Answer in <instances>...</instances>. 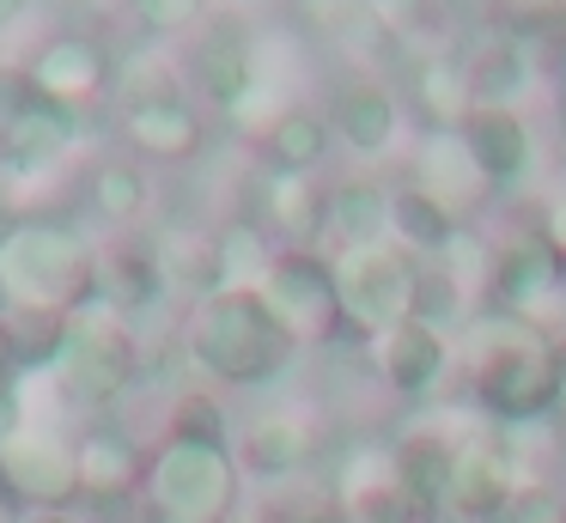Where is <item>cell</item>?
Wrapping results in <instances>:
<instances>
[{"label":"cell","mask_w":566,"mask_h":523,"mask_svg":"<svg viewBox=\"0 0 566 523\" xmlns=\"http://www.w3.org/2000/svg\"><path fill=\"white\" fill-rule=\"evenodd\" d=\"M184 353L232 389H262L298 359V341L256 286H213L184 323Z\"/></svg>","instance_id":"6da1fadb"},{"label":"cell","mask_w":566,"mask_h":523,"mask_svg":"<svg viewBox=\"0 0 566 523\" xmlns=\"http://www.w3.org/2000/svg\"><path fill=\"white\" fill-rule=\"evenodd\" d=\"M98 255L67 219H13L0 231V304L62 323L92 299Z\"/></svg>","instance_id":"7a4b0ae2"},{"label":"cell","mask_w":566,"mask_h":523,"mask_svg":"<svg viewBox=\"0 0 566 523\" xmlns=\"http://www.w3.org/2000/svg\"><path fill=\"white\" fill-rule=\"evenodd\" d=\"M147 499L159 523H226L238 499V457L226 438H165L147 462Z\"/></svg>","instance_id":"3957f363"},{"label":"cell","mask_w":566,"mask_h":523,"mask_svg":"<svg viewBox=\"0 0 566 523\" xmlns=\"http://www.w3.org/2000/svg\"><path fill=\"white\" fill-rule=\"evenodd\" d=\"M135 328L116 304L86 299L80 311L62 316V335H55L50 372L67 384V396L80 401H116L135 384Z\"/></svg>","instance_id":"277c9868"},{"label":"cell","mask_w":566,"mask_h":523,"mask_svg":"<svg viewBox=\"0 0 566 523\" xmlns=\"http://www.w3.org/2000/svg\"><path fill=\"white\" fill-rule=\"evenodd\" d=\"M469 389H475L481 414L500 426H536L560 408V384L548 372V341L524 335V328H500V335L481 341Z\"/></svg>","instance_id":"5b68a950"},{"label":"cell","mask_w":566,"mask_h":523,"mask_svg":"<svg viewBox=\"0 0 566 523\" xmlns=\"http://www.w3.org/2000/svg\"><path fill=\"white\" fill-rule=\"evenodd\" d=\"M335 262V299H342V323L366 328L371 341L384 328L415 316V255L396 243H366V250H342Z\"/></svg>","instance_id":"8992f818"},{"label":"cell","mask_w":566,"mask_h":523,"mask_svg":"<svg viewBox=\"0 0 566 523\" xmlns=\"http://www.w3.org/2000/svg\"><path fill=\"white\" fill-rule=\"evenodd\" d=\"M488 304L500 323L512 328H548L554 316L566 311V268L560 255L548 250L542 238H524V243H505L488 268Z\"/></svg>","instance_id":"52a82bcc"},{"label":"cell","mask_w":566,"mask_h":523,"mask_svg":"<svg viewBox=\"0 0 566 523\" xmlns=\"http://www.w3.org/2000/svg\"><path fill=\"white\" fill-rule=\"evenodd\" d=\"M262 299L269 311L286 323V335L298 347L311 341H329L342 328V299H335V262L323 250H281L262 280Z\"/></svg>","instance_id":"ba28073f"},{"label":"cell","mask_w":566,"mask_h":523,"mask_svg":"<svg viewBox=\"0 0 566 523\" xmlns=\"http://www.w3.org/2000/svg\"><path fill=\"white\" fill-rule=\"evenodd\" d=\"M0 487L13 493V505H74L80 499V450L67 432L31 420L25 432H13L0 444Z\"/></svg>","instance_id":"9c48e42d"},{"label":"cell","mask_w":566,"mask_h":523,"mask_svg":"<svg viewBox=\"0 0 566 523\" xmlns=\"http://www.w3.org/2000/svg\"><path fill=\"white\" fill-rule=\"evenodd\" d=\"M457 134H463V146H469V158H475L488 189H517V182L536 170V134H530V122L517 104L469 109V122Z\"/></svg>","instance_id":"30bf717a"},{"label":"cell","mask_w":566,"mask_h":523,"mask_svg":"<svg viewBox=\"0 0 566 523\" xmlns=\"http://www.w3.org/2000/svg\"><path fill=\"white\" fill-rule=\"evenodd\" d=\"M74 140H80V109L55 104V97H38L25 85L19 109L7 116V128H0V165L50 170V165H62V158L74 153Z\"/></svg>","instance_id":"8fae6325"},{"label":"cell","mask_w":566,"mask_h":523,"mask_svg":"<svg viewBox=\"0 0 566 523\" xmlns=\"http://www.w3.org/2000/svg\"><path fill=\"white\" fill-rule=\"evenodd\" d=\"M25 85L38 97H55V104L80 109L111 85V55H104L92 36L62 31V36H50V43H38V55L25 61Z\"/></svg>","instance_id":"7c38bea8"},{"label":"cell","mask_w":566,"mask_h":523,"mask_svg":"<svg viewBox=\"0 0 566 523\" xmlns=\"http://www.w3.org/2000/svg\"><path fill=\"white\" fill-rule=\"evenodd\" d=\"M335 505L354 523H415L420 517V493L408 487L396 450H359L342 469V493Z\"/></svg>","instance_id":"4fadbf2b"},{"label":"cell","mask_w":566,"mask_h":523,"mask_svg":"<svg viewBox=\"0 0 566 523\" xmlns=\"http://www.w3.org/2000/svg\"><path fill=\"white\" fill-rule=\"evenodd\" d=\"M444 372H451V335H444V328L408 316V323H396L378 335V377L396 396H408V401L427 396V389H439Z\"/></svg>","instance_id":"5bb4252c"},{"label":"cell","mask_w":566,"mask_h":523,"mask_svg":"<svg viewBox=\"0 0 566 523\" xmlns=\"http://www.w3.org/2000/svg\"><path fill=\"white\" fill-rule=\"evenodd\" d=\"M262 226L281 250H317L329 231V189L323 177H262Z\"/></svg>","instance_id":"9a60e30c"},{"label":"cell","mask_w":566,"mask_h":523,"mask_svg":"<svg viewBox=\"0 0 566 523\" xmlns=\"http://www.w3.org/2000/svg\"><path fill=\"white\" fill-rule=\"evenodd\" d=\"M123 134H128V153L135 158H189L201 153V116L189 97L177 92H147L128 104L123 116Z\"/></svg>","instance_id":"2e32d148"},{"label":"cell","mask_w":566,"mask_h":523,"mask_svg":"<svg viewBox=\"0 0 566 523\" xmlns=\"http://www.w3.org/2000/svg\"><path fill=\"white\" fill-rule=\"evenodd\" d=\"M329 134L354 158H378V153H390L396 134H402V104H396L384 85L354 80V85H342L335 104H329Z\"/></svg>","instance_id":"e0dca14e"},{"label":"cell","mask_w":566,"mask_h":523,"mask_svg":"<svg viewBox=\"0 0 566 523\" xmlns=\"http://www.w3.org/2000/svg\"><path fill=\"white\" fill-rule=\"evenodd\" d=\"M457 238H463V219H457L451 207L439 201V195H427L420 182L390 189V243H396L402 255L432 262V255H444Z\"/></svg>","instance_id":"ac0fdd59"},{"label":"cell","mask_w":566,"mask_h":523,"mask_svg":"<svg viewBox=\"0 0 566 523\" xmlns=\"http://www.w3.org/2000/svg\"><path fill=\"white\" fill-rule=\"evenodd\" d=\"M232 457H238V469L262 474V481H286V474L311 457V420L293 414V408L262 414V420L244 426V438H238Z\"/></svg>","instance_id":"d6986e66"},{"label":"cell","mask_w":566,"mask_h":523,"mask_svg":"<svg viewBox=\"0 0 566 523\" xmlns=\"http://www.w3.org/2000/svg\"><path fill=\"white\" fill-rule=\"evenodd\" d=\"M415 182L427 195H439L457 219H463L481 195H493L488 182H481V170H475V158H469V146H463V134H457V128H427V146H420V177Z\"/></svg>","instance_id":"ffe728a7"},{"label":"cell","mask_w":566,"mask_h":523,"mask_svg":"<svg viewBox=\"0 0 566 523\" xmlns=\"http://www.w3.org/2000/svg\"><path fill=\"white\" fill-rule=\"evenodd\" d=\"M329 255L366 250V243H390V189L366 177H347L329 189Z\"/></svg>","instance_id":"44dd1931"},{"label":"cell","mask_w":566,"mask_h":523,"mask_svg":"<svg viewBox=\"0 0 566 523\" xmlns=\"http://www.w3.org/2000/svg\"><path fill=\"white\" fill-rule=\"evenodd\" d=\"M463 80H469L475 109H488V104H517V97H524V85H530V55L517 49V36L488 31V36H475V43H469Z\"/></svg>","instance_id":"7402d4cb"},{"label":"cell","mask_w":566,"mask_h":523,"mask_svg":"<svg viewBox=\"0 0 566 523\" xmlns=\"http://www.w3.org/2000/svg\"><path fill=\"white\" fill-rule=\"evenodd\" d=\"M80 450V499H123L140 481V450L116 426H86L74 438Z\"/></svg>","instance_id":"603a6c76"},{"label":"cell","mask_w":566,"mask_h":523,"mask_svg":"<svg viewBox=\"0 0 566 523\" xmlns=\"http://www.w3.org/2000/svg\"><path fill=\"white\" fill-rule=\"evenodd\" d=\"M329 140H335V134H329V116L286 104V116L274 122L269 134H262V158H269L274 177H317Z\"/></svg>","instance_id":"cb8c5ba5"},{"label":"cell","mask_w":566,"mask_h":523,"mask_svg":"<svg viewBox=\"0 0 566 523\" xmlns=\"http://www.w3.org/2000/svg\"><path fill=\"white\" fill-rule=\"evenodd\" d=\"M256 80H262V73H256V55H250V43H244L238 31H208V36L196 43V85L213 97V104L232 109Z\"/></svg>","instance_id":"d4e9b609"},{"label":"cell","mask_w":566,"mask_h":523,"mask_svg":"<svg viewBox=\"0 0 566 523\" xmlns=\"http://www.w3.org/2000/svg\"><path fill=\"white\" fill-rule=\"evenodd\" d=\"M274 255H281V243L269 238L262 219H226V226L213 231V268H220V286H256L262 292Z\"/></svg>","instance_id":"484cf974"},{"label":"cell","mask_w":566,"mask_h":523,"mask_svg":"<svg viewBox=\"0 0 566 523\" xmlns=\"http://www.w3.org/2000/svg\"><path fill=\"white\" fill-rule=\"evenodd\" d=\"M165 292V274H159V255L147 250H111L98 262V280H92V299L116 304V311H140V304H153Z\"/></svg>","instance_id":"4316f807"},{"label":"cell","mask_w":566,"mask_h":523,"mask_svg":"<svg viewBox=\"0 0 566 523\" xmlns=\"http://www.w3.org/2000/svg\"><path fill=\"white\" fill-rule=\"evenodd\" d=\"M86 201H92L98 219L128 226V219L147 213V170H140L135 158H104V165H92V177H86Z\"/></svg>","instance_id":"83f0119b"},{"label":"cell","mask_w":566,"mask_h":523,"mask_svg":"<svg viewBox=\"0 0 566 523\" xmlns=\"http://www.w3.org/2000/svg\"><path fill=\"white\" fill-rule=\"evenodd\" d=\"M415 104L432 128H463L475 97H469V80H463V61H427L415 73Z\"/></svg>","instance_id":"f1b7e54d"},{"label":"cell","mask_w":566,"mask_h":523,"mask_svg":"<svg viewBox=\"0 0 566 523\" xmlns=\"http://www.w3.org/2000/svg\"><path fill=\"white\" fill-rule=\"evenodd\" d=\"M463 311H469L463 280H457L444 262H415V316H420V323H432V328L451 335V323Z\"/></svg>","instance_id":"f546056e"},{"label":"cell","mask_w":566,"mask_h":523,"mask_svg":"<svg viewBox=\"0 0 566 523\" xmlns=\"http://www.w3.org/2000/svg\"><path fill=\"white\" fill-rule=\"evenodd\" d=\"M208 7H213V0H128V12H135L147 31H159V36L196 31V24L208 19Z\"/></svg>","instance_id":"4dcf8cb0"},{"label":"cell","mask_w":566,"mask_h":523,"mask_svg":"<svg viewBox=\"0 0 566 523\" xmlns=\"http://www.w3.org/2000/svg\"><path fill=\"white\" fill-rule=\"evenodd\" d=\"M171 432L177 438H226V420H220V408H213L208 396H189L184 408H177Z\"/></svg>","instance_id":"1f68e13d"},{"label":"cell","mask_w":566,"mask_h":523,"mask_svg":"<svg viewBox=\"0 0 566 523\" xmlns=\"http://www.w3.org/2000/svg\"><path fill=\"white\" fill-rule=\"evenodd\" d=\"M536 238H542V243H548V250L566 262V189L548 201V213H542V231H536Z\"/></svg>","instance_id":"d6a6232c"},{"label":"cell","mask_w":566,"mask_h":523,"mask_svg":"<svg viewBox=\"0 0 566 523\" xmlns=\"http://www.w3.org/2000/svg\"><path fill=\"white\" fill-rule=\"evenodd\" d=\"M274 523H354L342 505H298V511H281Z\"/></svg>","instance_id":"836d02e7"},{"label":"cell","mask_w":566,"mask_h":523,"mask_svg":"<svg viewBox=\"0 0 566 523\" xmlns=\"http://www.w3.org/2000/svg\"><path fill=\"white\" fill-rule=\"evenodd\" d=\"M19 377V341H13V323L0 316V384H13Z\"/></svg>","instance_id":"e575fe53"},{"label":"cell","mask_w":566,"mask_h":523,"mask_svg":"<svg viewBox=\"0 0 566 523\" xmlns=\"http://www.w3.org/2000/svg\"><path fill=\"white\" fill-rule=\"evenodd\" d=\"M13 523H80L74 505H38V511H19Z\"/></svg>","instance_id":"d590c367"},{"label":"cell","mask_w":566,"mask_h":523,"mask_svg":"<svg viewBox=\"0 0 566 523\" xmlns=\"http://www.w3.org/2000/svg\"><path fill=\"white\" fill-rule=\"evenodd\" d=\"M548 372L560 384V408H566V335H548Z\"/></svg>","instance_id":"8d00e7d4"},{"label":"cell","mask_w":566,"mask_h":523,"mask_svg":"<svg viewBox=\"0 0 566 523\" xmlns=\"http://www.w3.org/2000/svg\"><path fill=\"white\" fill-rule=\"evenodd\" d=\"M31 12V0H0V31H7V24H19Z\"/></svg>","instance_id":"74e56055"},{"label":"cell","mask_w":566,"mask_h":523,"mask_svg":"<svg viewBox=\"0 0 566 523\" xmlns=\"http://www.w3.org/2000/svg\"><path fill=\"white\" fill-rule=\"evenodd\" d=\"M560 122H566V67H560Z\"/></svg>","instance_id":"f35d334b"},{"label":"cell","mask_w":566,"mask_h":523,"mask_svg":"<svg viewBox=\"0 0 566 523\" xmlns=\"http://www.w3.org/2000/svg\"><path fill=\"white\" fill-rule=\"evenodd\" d=\"M560 268H566V262H560Z\"/></svg>","instance_id":"ab89813d"}]
</instances>
